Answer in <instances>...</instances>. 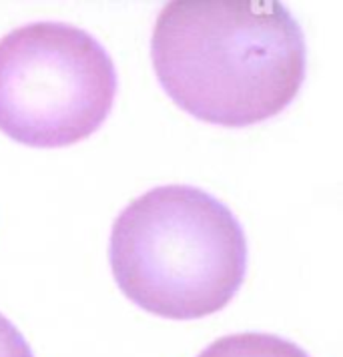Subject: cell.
Listing matches in <instances>:
<instances>
[{"mask_svg":"<svg viewBox=\"0 0 343 357\" xmlns=\"http://www.w3.org/2000/svg\"><path fill=\"white\" fill-rule=\"evenodd\" d=\"M113 59L93 34L33 22L0 38V130L29 146H66L93 135L116 97Z\"/></svg>","mask_w":343,"mask_h":357,"instance_id":"cell-3","label":"cell"},{"mask_svg":"<svg viewBox=\"0 0 343 357\" xmlns=\"http://www.w3.org/2000/svg\"><path fill=\"white\" fill-rule=\"evenodd\" d=\"M197 357H310L299 345L271 333H235L205 347Z\"/></svg>","mask_w":343,"mask_h":357,"instance_id":"cell-4","label":"cell"},{"mask_svg":"<svg viewBox=\"0 0 343 357\" xmlns=\"http://www.w3.org/2000/svg\"><path fill=\"white\" fill-rule=\"evenodd\" d=\"M0 357H34L22 333L4 315H0Z\"/></svg>","mask_w":343,"mask_h":357,"instance_id":"cell-5","label":"cell"},{"mask_svg":"<svg viewBox=\"0 0 343 357\" xmlns=\"http://www.w3.org/2000/svg\"><path fill=\"white\" fill-rule=\"evenodd\" d=\"M157 79L197 119L247 127L281 113L305 79V38L273 0H173L155 20Z\"/></svg>","mask_w":343,"mask_h":357,"instance_id":"cell-1","label":"cell"},{"mask_svg":"<svg viewBox=\"0 0 343 357\" xmlns=\"http://www.w3.org/2000/svg\"><path fill=\"white\" fill-rule=\"evenodd\" d=\"M113 275L135 305L169 319L223 309L247 271L241 223L219 199L187 187L151 189L129 203L111 231Z\"/></svg>","mask_w":343,"mask_h":357,"instance_id":"cell-2","label":"cell"}]
</instances>
